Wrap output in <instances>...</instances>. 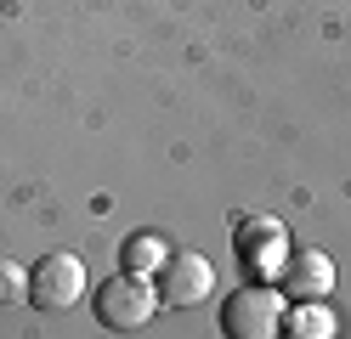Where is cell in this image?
<instances>
[{
    "mask_svg": "<svg viewBox=\"0 0 351 339\" xmlns=\"http://www.w3.org/2000/svg\"><path fill=\"white\" fill-rule=\"evenodd\" d=\"M91 311H97V328L108 334H136L153 323V311H159V283L142 277V271H125L119 277H108L91 288Z\"/></svg>",
    "mask_w": 351,
    "mask_h": 339,
    "instance_id": "cell-1",
    "label": "cell"
},
{
    "mask_svg": "<svg viewBox=\"0 0 351 339\" xmlns=\"http://www.w3.org/2000/svg\"><path fill=\"white\" fill-rule=\"evenodd\" d=\"M283 328V288L278 283H244L221 300V334L232 339H272Z\"/></svg>",
    "mask_w": 351,
    "mask_h": 339,
    "instance_id": "cell-2",
    "label": "cell"
},
{
    "mask_svg": "<svg viewBox=\"0 0 351 339\" xmlns=\"http://www.w3.org/2000/svg\"><path fill=\"white\" fill-rule=\"evenodd\" d=\"M85 283H91V271L69 249H51V255H40V266H29V300L40 311H74L85 300Z\"/></svg>",
    "mask_w": 351,
    "mask_h": 339,
    "instance_id": "cell-3",
    "label": "cell"
},
{
    "mask_svg": "<svg viewBox=\"0 0 351 339\" xmlns=\"http://www.w3.org/2000/svg\"><path fill=\"white\" fill-rule=\"evenodd\" d=\"M153 283H159V305L187 311V305L210 300V288H215V266L199 255V249H170L165 266L153 271Z\"/></svg>",
    "mask_w": 351,
    "mask_h": 339,
    "instance_id": "cell-4",
    "label": "cell"
},
{
    "mask_svg": "<svg viewBox=\"0 0 351 339\" xmlns=\"http://www.w3.org/2000/svg\"><path fill=\"white\" fill-rule=\"evenodd\" d=\"M232 249H238V260H244L250 277L272 283L278 266H283V255H289V232H283V221H272V215H250V221H238Z\"/></svg>",
    "mask_w": 351,
    "mask_h": 339,
    "instance_id": "cell-5",
    "label": "cell"
},
{
    "mask_svg": "<svg viewBox=\"0 0 351 339\" xmlns=\"http://www.w3.org/2000/svg\"><path fill=\"white\" fill-rule=\"evenodd\" d=\"M272 283L283 288V300H328V288H335V260H328L323 249H289Z\"/></svg>",
    "mask_w": 351,
    "mask_h": 339,
    "instance_id": "cell-6",
    "label": "cell"
},
{
    "mask_svg": "<svg viewBox=\"0 0 351 339\" xmlns=\"http://www.w3.org/2000/svg\"><path fill=\"white\" fill-rule=\"evenodd\" d=\"M278 334H295V339H335L340 323H335V311H328L323 300H295V311L283 305V328Z\"/></svg>",
    "mask_w": 351,
    "mask_h": 339,
    "instance_id": "cell-7",
    "label": "cell"
},
{
    "mask_svg": "<svg viewBox=\"0 0 351 339\" xmlns=\"http://www.w3.org/2000/svg\"><path fill=\"white\" fill-rule=\"evenodd\" d=\"M165 255H170V238H165V232H136V238H125L119 266H125V271H142V277H153V271L165 266Z\"/></svg>",
    "mask_w": 351,
    "mask_h": 339,
    "instance_id": "cell-8",
    "label": "cell"
},
{
    "mask_svg": "<svg viewBox=\"0 0 351 339\" xmlns=\"http://www.w3.org/2000/svg\"><path fill=\"white\" fill-rule=\"evenodd\" d=\"M17 300H29V266L0 260V305H17Z\"/></svg>",
    "mask_w": 351,
    "mask_h": 339,
    "instance_id": "cell-9",
    "label": "cell"
}]
</instances>
